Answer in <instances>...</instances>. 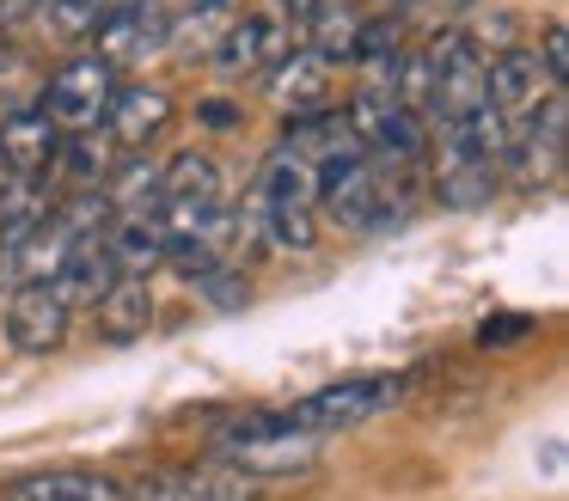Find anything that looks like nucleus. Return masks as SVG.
Segmentation results:
<instances>
[{
	"label": "nucleus",
	"instance_id": "f257e3e1",
	"mask_svg": "<svg viewBox=\"0 0 569 501\" xmlns=\"http://www.w3.org/2000/svg\"><path fill=\"white\" fill-rule=\"evenodd\" d=\"M405 178L410 171L380 166L368 153H337L325 166H312V208H325L343 232H386L398 220V208H410Z\"/></svg>",
	"mask_w": 569,
	"mask_h": 501
},
{
	"label": "nucleus",
	"instance_id": "f03ea898",
	"mask_svg": "<svg viewBox=\"0 0 569 501\" xmlns=\"http://www.w3.org/2000/svg\"><path fill=\"white\" fill-rule=\"evenodd\" d=\"M214 459L233 464L239 477L263 483V477H300L319 459V434H300L282 422V410H246L214 434Z\"/></svg>",
	"mask_w": 569,
	"mask_h": 501
},
{
	"label": "nucleus",
	"instance_id": "7ed1b4c3",
	"mask_svg": "<svg viewBox=\"0 0 569 501\" xmlns=\"http://www.w3.org/2000/svg\"><path fill=\"white\" fill-rule=\"evenodd\" d=\"M251 220H258L263 244L276 251H312L319 239V214H312V166L288 147H276L258 171V196H251Z\"/></svg>",
	"mask_w": 569,
	"mask_h": 501
},
{
	"label": "nucleus",
	"instance_id": "20e7f679",
	"mask_svg": "<svg viewBox=\"0 0 569 501\" xmlns=\"http://www.w3.org/2000/svg\"><path fill=\"white\" fill-rule=\"evenodd\" d=\"M398 398H405V379L398 373H356V379H337V385H319L312 398L288 403L282 422L325 440V434H343V428H361L373 415H386Z\"/></svg>",
	"mask_w": 569,
	"mask_h": 501
},
{
	"label": "nucleus",
	"instance_id": "39448f33",
	"mask_svg": "<svg viewBox=\"0 0 569 501\" xmlns=\"http://www.w3.org/2000/svg\"><path fill=\"white\" fill-rule=\"evenodd\" d=\"M429 117H422V129H453V122H466L471 110L483 104V49H478V37H466V31H441L429 49Z\"/></svg>",
	"mask_w": 569,
	"mask_h": 501
},
{
	"label": "nucleus",
	"instance_id": "423d86ee",
	"mask_svg": "<svg viewBox=\"0 0 569 501\" xmlns=\"http://www.w3.org/2000/svg\"><path fill=\"white\" fill-rule=\"evenodd\" d=\"M111 98H117V68H104L99 56H74V61H62V68L50 73L38 110L62 134H87V129H99V122H104Z\"/></svg>",
	"mask_w": 569,
	"mask_h": 501
},
{
	"label": "nucleus",
	"instance_id": "0eeeda50",
	"mask_svg": "<svg viewBox=\"0 0 569 501\" xmlns=\"http://www.w3.org/2000/svg\"><path fill=\"white\" fill-rule=\"evenodd\" d=\"M172 43V12L160 0H123V7H104L92 24V56L104 68H136V61L160 56Z\"/></svg>",
	"mask_w": 569,
	"mask_h": 501
},
{
	"label": "nucleus",
	"instance_id": "6e6552de",
	"mask_svg": "<svg viewBox=\"0 0 569 501\" xmlns=\"http://www.w3.org/2000/svg\"><path fill=\"white\" fill-rule=\"evenodd\" d=\"M123 501H258V483L239 477L233 464H172V471H148L141 483L123 489Z\"/></svg>",
	"mask_w": 569,
	"mask_h": 501
},
{
	"label": "nucleus",
	"instance_id": "1a4fd4ad",
	"mask_svg": "<svg viewBox=\"0 0 569 501\" xmlns=\"http://www.w3.org/2000/svg\"><path fill=\"white\" fill-rule=\"evenodd\" d=\"M288 49H295V24H288L282 12H239L221 31V43H214V61H221L233 80H263Z\"/></svg>",
	"mask_w": 569,
	"mask_h": 501
},
{
	"label": "nucleus",
	"instance_id": "9d476101",
	"mask_svg": "<svg viewBox=\"0 0 569 501\" xmlns=\"http://www.w3.org/2000/svg\"><path fill=\"white\" fill-rule=\"evenodd\" d=\"M68 324H74V305L62 300L56 281L13 288V300H7V342L19 354H56L68 342Z\"/></svg>",
	"mask_w": 569,
	"mask_h": 501
},
{
	"label": "nucleus",
	"instance_id": "9b49d317",
	"mask_svg": "<svg viewBox=\"0 0 569 501\" xmlns=\"http://www.w3.org/2000/svg\"><path fill=\"white\" fill-rule=\"evenodd\" d=\"M483 92H490L496 117L508 122V134H515L520 122L545 104V92H557V86L545 80V68H539L532 49H502V56L483 61Z\"/></svg>",
	"mask_w": 569,
	"mask_h": 501
},
{
	"label": "nucleus",
	"instance_id": "f8f14e48",
	"mask_svg": "<svg viewBox=\"0 0 569 501\" xmlns=\"http://www.w3.org/2000/svg\"><path fill=\"white\" fill-rule=\"evenodd\" d=\"M62 159V129L43 110H13L0 122V171L7 178H50Z\"/></svg>",
	"mask_w": 569,
	"mask_h": 501
},
{
	"label": "nucleus",
	"instance_id": "ddd939ff",
	"mask_svg": "<svg viewBox=\"0 0 569 501\" xmlns=\"http://www.w3.org/2000/svg\"><path fill=\"white\" fill-rule=\"evenodd\" d=\"M331 73L337 68H325V61L300 43V49H288V56L263 73V86H270V104L295 122V117H312V110H331Z\"/></svg>",
	"mask_w": 569,
	"mask_h": 501
},
{
	"label": "nucleus",
	"instance_id": "4468645a",
	"mask_svg": "<svg viewBox=\"0 0 569 501\" xmlns=\"http://www.w3.org/2000/svg\"><path fill=\"white\" fill-rule=\"evenodd\" d=\"M92 330H99V342H111V349H129V342H141L153 330V288L148 275H117L111 288L92 300Z\"/></svg>",
	"mask_w": 569,
	"mask_h": 501
},
{
	"label": "nucleus",
	"instance_id": "2eb2a0df",
	"mask_svg": "<svg viewBox=\"0 0 569 501\" xmlns=\"http://www.w3.org/2000/svg\"><path fill=\"white\" fill-rule=\"evenodd\" d=\"M166 122H172V98L160 86H117L111 110H104V134L117 141V153L148 147L153 134H166Z\"/></svg>",
	"mask_w": 569,
	"mask_h": 501
},
{
	"label": "nucleus",
	"instance_id": "dca6fc26",
	"mask_svg": "<svg viewBox=\"0 0 569 501\" xmlns=\"http://www.w3.org/2000/svg\"><path fill=\"white\" fill-rule=\"evenodd\" d=\"M104 251H111L117 275H148L153 263H166L160 208H129V214H111V227H104Z\"/></svg>",
	"mask_w": 569,
	"mask_h": 501
},
{
	"label": "nucleus",
	"instance_id": "f3484780",
	"mask_svg": "<svg viewBox=\"0 0 569 501\" xmlns=\"http://www.w3.org/2000/svg\"><path fill=\"white\" fill-rule=\"evenodd\" d=\"M0 501H123V483L104 471H80V464H62V471H26L7 483Z\"/></svg>",
	"mask_w": 569,
	"mask_h": 501
},
{
	"label": "nucleus",
	"instance_id": "a211bd4d",
	"mask_svg": "<svg viewBox=\"0 0 569 501\" xmlns=\"http://www.w3.org/2000/svg\"><path fill=\"white\" fill-rule=\"evenodd\" d=\"M221 202V166L209 153H172L160 159V208H214Z\"/></svg>",
	"mask_w": 569,
	"mask_h": 501
},
{
	"label": "nucleus",
	"instance_id": "6ab92c4d",
	"mask_svg": "<svg viewBox=\"0 0 569 501\" xmlns=\"http://www.w3.org/2000/svg\"><path fill=\"white\" fill-rule=\"evenodd\" d=\"M50 214H56L50 178H7L0 183V251H13L19 239H31Z\"/></svg>",
	"mask_w": 569,
	"mask_h": 501
},
{
	"label": "nucleus",
	"instance_id": "aec40b11",
	"mask_svg": "<svg viewBox=\"0 0 569 501\" xmlns=\"http://www.w3.org/2000/svg\"><path fill=\"white\" fill-rule=\"evenodd\" d=\"M68 251H74V232L50 214L31 239H19L13 251H7V275H13L19 288H31V281H56L62 263H68Z\"/></svg>",
	"mask_w": 569,
	"mask_h": 501
},
{
	"label": "nucleus",
	"instance_id": "412c9836",
	"mask_svg": "<svg viewBox=\"0 0 569 501\" xmlns=\"http://www.w3.org/2000/svg\"><path fill=\"white\" fill-rule=\"evenodd\" d=\"M111 281H117V263H111V251H104V232H99V239H74V251H68L56 288H62L68 305H92L104 288H111Z\"/></svg>",
	"mask_w": 569,
	"mask_h": 501
},
{
	"label": "nucleus",
	"instance_id": "4be33fe9",
	"mask_svg": "<svg viewBox=\"0 0 569 501\" xmlns=\"http://www.w3.org/2000/svg\"><path fill=\"white\" fill-rule=\"evenodd\" d=\"M356 43H361V12H349L343 0L325 7L319 19L307 24V49L325 61V68H356Z\"/></svg>",
	"mask_w": 569,
	"mask_h": 501
},
{
	"label": "nucleus",
	"instance_id": "5701e85b",
	"mask_svg": "<svg viewBox=\"0 0 569 501\" xmlns=\"http://www.w3.org/2000/svg\"><path fill=\"white\" fill-rule=\"evenodd\" d=\"M56 171H68L80 190H104V178L117 171V141H111V134H99V129L62 134V159H56Z\"/></svg>",
	"mask_w": 569,
	"mask_h": 501
},
{
	"label": "nucleus",
	"instance_id": "b1692460",
	"mask_svg": "<svg viewBox=\"0 0 569 501\" xmlns=\"http://www.w3.org/2000/svg\"><path fill=\"white\" fill-rule=\"evenodd\" d=\"M104 7L111 0H38V31L56 37V43H80V37H92Z\"/></svg>",
	"mask_w": 569,
	"mask_h": 501
},
{
	"label": "nucleus",
	"instance_id": "393cba45",
	"mask_svg": "<svg viewBox=\"0 0 569 501\" xmlns=\"http://www.w3.org/2000/svg\"><path fill=\"white\" fill-rule=\"evenodd\" d=\"M202 293H209L214 305H227V312H233V305L251 300V281H246V269H209V275H202Z\"/></svg>",
	"mask_w": 569,
	"mask_h": 501
},
{
	"label": "nucleus",
	"instance_id": "a878e982",
	"mask_svg": "<svg viewBox=\"0 0 569 501\" xmlns=\"http://www.w3.org/2000/svg\"><path fill=\"white\" fill-rule=\"evenodd\" d=\"M532 56H539V68H545V80H551V86L569 80V43H563V24H557V19L545 24V37H539Z\"/></svg>",
	"mask_w": 569,
	"mask_h": 501
},
{
	"label": "nucleus",
	"instance_id": "bb28decb",
	"mask_svg": "<svg viewBox=\"0 0 569 501\" xmlns=\"http://www.w3.org/2000/svg\"><path fill=\"white\" fill-rule=\"evenodd\" d=\"M527 330H532V318H483L478 342H483V349H508V342H520Z\"/></svg>",
	"mask_w": 569,
	"mask_h": 501
},
{
	"label": "nucleus",
	"instance_id": "cd10ccee",
	"mask_svg": "<svg viewBox=\"0 0 569 501\" xmlns=\"http://www.w3.org/2000/svg\"><path fill=\"white\" fill-rule=\"evenodd\" d=\"M197 122H202V129H239V104H233V98H202Z\"/></svg>",
	"mask_w": 569,
	"mask_h": 501
},
{
	"label": "nucleus",
	"instance_id": "c85d7f7f",
	"mask_svg": "<svg viewBox=\"0 0 569 501\" xmlns=\"http://www.w3.org/2000/svg\"><path fill=\"white\" fill-rule=\"evenodd\" d=\"M325 7H337V0H276L270 12H282L288 24H312V19H319V12H325Z\"/></svg>",
	"mask_w": 569,
	"mask_h": 501
},
{
	"label": "nucleus",
	"instance_id": "c756f323",
	"mask_svg": "<svg viewBox=\"0 0 569 501\" xmlns=\"http://www.w3.org/2000/svg\"><path fill=\"white\" fill-rule=\"evenodd\" d=\"M184 7H190V12H221L227 0H184Z\"/></svg>",
	"mask_w": 569,
	"mask_h": 501
},
{
	"label": "nucleus",
	"instance_id": "7c9ffc66",
	"mask_svg": "<svg viewBox=\"0 0 569 501\" xmlns=\"http://www.w3.org/2000/svg\"><path fill=\"white\" fill-rule=\"evenodd\" d=\"M13 61H19V49H13V43H0V73L13 68Z\"/></svg>",
	"mask_w": 569,
	"mask_h": 501
},
{
	"label": "nucleus",
	"instance_id": "2f4dec72",
	"mask_svg": "<svg viewBox=\"0 0 569 501\" xmlns=\"http://www.w3.org/2000/svg\"><path fill=\"white\" fill-rule=\"evenodd\" d=\"M0 183H7V171H0Z\"/></svg>",
	"mask_w": 569,
	"mask_h": 501
}]
</instances>
